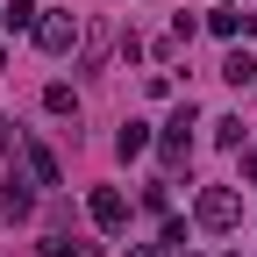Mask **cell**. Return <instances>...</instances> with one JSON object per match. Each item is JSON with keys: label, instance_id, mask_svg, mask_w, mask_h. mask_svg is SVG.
<instances>
[{"label": "cell", "instance_id": "11", "mask_svg": "<svg viewBox=\"0 0 257 257\" xmlns=\"http://www.w3.org/2000/svg\"><path fill=\"white\" fill-rule=\"evenodd\" d=\"M214 143H221V150H243V114H221V121H214Z\"/></svg>", "mask_w": 257, "mask_h": 257}, {"label": "cell", "instance_id": "1", "mask_svg": "<svg viewBox=\"0 0 257 257\" xmlns=\"http://www.w3.org/2000/svg\"><path fill=\"white\" fill-rule=\"evenodd\" d=\"M193 221H200V229H236L243 221V193L236 186H200V200H193Z\"/></svg>", "mask_w": 257, "mask_h": 257}, {"label": "cell", "instance_id": "10", "mask_svg": "<svg viewBox=\"0 0 257 257\" xmlns=\"http://www.w3.org/2000/svg\"><path fill=\"white\" fill-rule=\"evenodd\" d=\"M36 15H43V8H36V0H8V8H0V22H8V29H15V36H22V29H36Z\"/></svg>", "mask_w": 257, "mask_h": 257}, {"label": "cell", "instance_id": "4", "mask_svg": "<svg viewBox=\"0 0 257 257\" xmlns=\"http://www.w3.org/2000/svg\"><path fill=\"white\" fill-rule=\"evenodd\" d=\"M193 121H200V114H193V107H179V114L165 121V136H157V143H165V165H172V172L186 165V150H193Z\"/></svg>", "mask_w": 257, "mask_h": 257}, {"label": "cell", "instance_id": "9", "mask_svg": "<svg viewBox=\"0 0 257 257\" xmlns=\"http://www.w3.org/2000/svg\"><path fill=\"white\" fill-rule=\"evenodd\" d=\"M221 79H229V86H257V64H250V50H229V57H221Z\"/></svg>", "mask_w": 257, "mask_h": 257}, {"label": "cell", "instance_id": "2", "mask_svg": "<svg viewBox=\"0 0 257 257\" xmlns=\"http://www.w3.org/2000/svg\"><path fill=\"white\" fill-rule=\"evenodd\" d=\"M29 36H36V50L64 57V50L79 43V15H64V8H50V15H36V29H29Z\"/></svg>", "mask_w": 257, "mask_h": 257}, {"label": "cell", "instance_id": "7", "mask_svg": "<svg viewBox=\"0 0 257 257\" xmlns=\"http://www.w3.org/2000/svg\"><path fill=\"white\" fill-rule=\"evenodd\" d=\"M114 150H121V157H143V150H150V121H121Z\"/></svg>", "mask_w": 257, "mask_h": 257}, {"label": "cell", "instance_id": "12", "mask_svg": "<svg viewBox=\"0 0 257 257\" xmlns=\"http://www.w3.org/2000/svg\"><path fill=\"white\" fill-rule=\"evenodd\" d=\"M43 107H50V114H79V100H72V86H64V79L43 86Z\"/></svg>", "mask_w": 257, "mask_h": 257}, {"label": "cell", "instance_id": "15", "mask_svg": "<svg viewBox=\"0 0 257 257\" xmlns=\"http://www.w3.org/2000/svg\"><path fill=\"white\" fill-rule=\"evenodd\" d=\"M0 72H8V43H0Z\"/></svg>", "mask_w": 257, "mask_h": 257}, {"label": "cell", "instance_id": "8", "mask_svg": "<svg viewBox=\"0 0 257 257\" xmlns=\"http://www.w3.org/2000/svg\"><path fill=\"white\" fill-rule=\"evenodd\" d=\"M22 157H29V179H36V186H57V157H50L43 143H29Z\"/></svg>", "mask_w": 257, "mask_h": 257}, {"label": "cell", "instance_id": "5", "mask_svg": "<svg viewBox=\"0 0 257 257\" xmlns=\"http://www.w3.org/2000/svg\"><path fill=\"white\" fill-rule=\"evenodd\" d=\"M0 214H8V221H29V214H36V179L8 172V186H0Z\"/></svg>", "mask_w": 257, "mask_h": 257}, {"label": "cell", "instance_id": "16", "mask_svg": "<svg viewBox=\"0 0 257 257\" xmlns=\"http://www.w3.org/2000/svg\"><path fill=\"white\" fill-rule=\"evenodd\" d=\"M221 8H236V0H221Z\"/></svg>", "mask_w": 257, "mask_h": 257}, {"label": "cell", "instance_id": "14", "mask_svg": "<svg viewBox=\"0 0 257 257\" xmlns=\"http://www.w3.org/2000/svg\"><path fill=\"white\" fill-rule=\"evenodd\" d=\"M128 257H172L165 243H136V250H128Z\"/></svg>", "mask_w": 257, "mask_h": 257}, {"label": "cell", "instance_id": "3", "mask_svg": "<svg viewBox=\"0 0 257 257\" xmlns=\"http://www.w3.org/2000/svg\"><path fill=\"white\" fill-rule=\"evenodd\" d=\"M86 214H93V229H128V193L121 186H93V200H86Z\"/></svg>", "mask_w": 257, "mask_h": 257}, {"label": "cell", "instance_id": "6", "mask_svg": "<svg viewBox=\"0 0 257 257\" xmlns=\"http://www.w3.org/2000/svg\"><path fill=\"white\" fill-rule=\"evenodd\" d=\"M207 29L236 43V36H257V15H243V8H214V15H207Z\"/></svg>", "mask_w": 257, "mask_h": 257}, {"label": "cell", "instance_id": "13", "mask_svg": "<svg viewBox=\"0 0 257 257\" xmlns=\"http://www.w3.org/2000/svg\"><path fill=\"white\" fill-rule=\"evenodd\" d=\"M43 257H79V243H72V229H50V236H43Z\"/></svg>", "mask_w": 257, "mask_h": 257}]
</instances>
